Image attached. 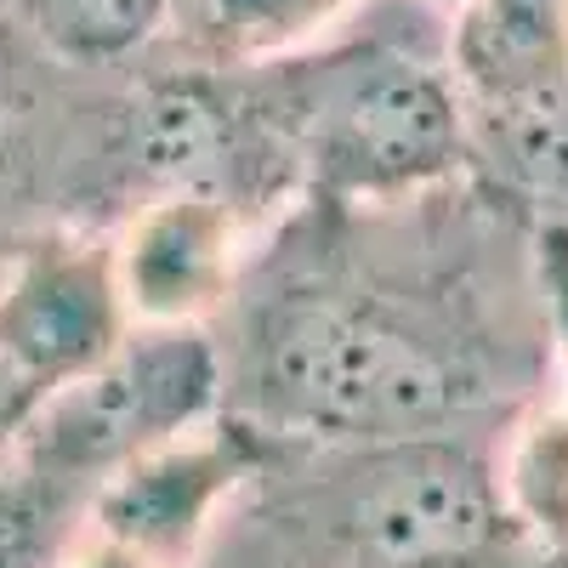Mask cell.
I'll return each mask as SVG.
<instances>
[{
  "instance_id": "cell-1",
  "label": "cell",
  "mask_w": 568,
  "mask_h": 568,
  "mask_svg": "<svg viewBox=\"0 0 568 568\" xmlns=\"http://www.w3.org/2000/svg\"><path fill=\"white\" fill-rule=\"evenodd\" d=\"M251 393L291 433L393 444L455 420L471 404V375L375 302L284 296L256 324Z\"/></svg>"
},
{
  "instance_id": "cell-2",
  "label": "cell",
  "mask_w": 568,
  "mask_h": 568,
  "mask_svg": "<svg viewBox=\"0 0 568 568\" xmlns=\"http://www.w3.org/2000/svg\"><path fill=\"white\" fill-rule=\"evenodd\" d=\"M278 125L329 194H404L466 149V91L449 63L393 40H353L278 74Z\"/></svg>"
},
{
  "instance_id": "cell-3",
  "label": "cell",
  "mask_w": 568,
  "mask_h": 568,
  "mask_svg": "<svg viewBox=\"0 0 568 568\" xmlns=\"http://www.w3.org/2000/svg\"><path fill=\"white\" fill-rule=\"evenodd\" d=\"M216 393L222 358L194 318L136 324L98 369L34 404L18 438V460H29L58 489H98L125 460L194 433Z\"/></svg>"
},
{
  "instance_id": "cell-4",
  "label": "cell",
  "mask_w": 568,
  "mask_h": 568,
  "mask_svg": "<svg viewBox=\"0 0 568 568\" xmlns=\"http://www.w3.org/2000/svg\"><path fill=\"white\" fill-rule=\"evenodd\" d=\"M506 529L495 471L449 438L369 444L342 495V535L382 568H466Z\"/></svg>"
},
{
  "instance_id": "cell-5",
  "label": "cell",
  "mask_w": 568,
  "mask_h": 568,
  "mask_svg": "<svg viewBox=\"0 0 568 568\" xmlns=\"http://www.w3.org/2000/svg\"><path fill=\"white\" fill-rule=\"evenodd\" d=\"M131 329L109 245L40 240L0 267V358L45 398L98 369Z\"/></svg>"
},
{
  "instance_id": "cell-6",
  "label": "cell",
  "mask_w": 568,
  "mask_h": 568,
  "mask_svg": "<svg viewBox=\"0 0 568 568\" xmlns=\"http://www.w3.org/2000/svg\"><path fill=\"white\" fill-rule=\"evenodd\" d=\"M245 449L240 438H194L182 433L149 455L125 460L91 489V529H109L165 568H176L205 535L222 495L240 484Z\"/></svg>"
},
{
  "instance_id": "cell-7",
  "label": "cell",
  "mask_w": 568,
  "mask_h": 568,
  "mask_svg": "<svg viewBox=\"0 0 568 568\" xmlns=\"http://www.w3.org/2000/svg\"><path fill=\"white\" fill-rule=\"evenodd\" d=\"M120 291L136 324L200 318L233 273V205L194 187H171L142 216H131L114 245Z\"/></svg>"
},
{
  "instance_id": "cell-8",
  "label": "cell",
  "mask_w": 568,
  "mask_h": 568,
  "mask_svg": "<svg viewBox=\"0 0 568 568\" xmlns=\"http://www.w3.org/2000/svg\"><path fill=\"white\" fill-rule=\"evenodd\" d=\"M449 69L466 109H506L568 80V0H460Z\"/></svg>"
},
{
  "instance_id": "cell-9",
  "label": "cell",
  "mask_w": 568,
  "mask_h": 568,
  "mask_svg": "<svg viewBox=\"0 0 568 568\" xmlns=\"http://www.w3.org/2000/svg\"><path fill=\"white\" fill-rule=\"evenodd\" d=\"M251 109L211 74H176L142 91V103L131 114V154L149 171L165 194L171 187H194V194H222V171H233L245 149Z\"/></svg>"
},
{
  "instance_id": "cell-10",
  "label": "cell",
  "mask_w": 568,
  "mask_h": 568,
  "mask_svg": "<svg viewBox=\"0 0 568 568\" xmlns=\"http://www.w3.org/2000/svg\"><path fill=\"white\" fill-rule=\"evenodd\" d=\"M358 0H171V29L205 69H256L342 23Z\"/></svg>"
},
{
  "instance_id": "cell-11",
  "label": "cell",
  "mask_w": 568,
  "mask_h": 568,
  "mask_svg": "<svg viewBox=\"0 0 568 568\" xmlns=\"http://www.w3.org/2000/svg\"><path fill=\"white\" fill-rule=\"evenodd\" d=\"M7 7L69 63H120L171 18V0H7Z\"/></svg>"
},
{
  "instance_id": "cell-12",
  "label": "cell",
  "mask_w": 568,
  "mask_h": 568,
  "mask_svg": "<svg viewBox=\"0 0 568 568\" xmlns=\"http://www.w3.org/2000/svg\"><path fill=\"white\" fill-rule=\"evenodd\" d=\"M489 120V142L506 160V171L529 187V194L568 205V80L540 91V98L478 109Z\"/></svg>"
},
{
  "instance_id": "cell-13",
  "label": "cell",
  "mask_w": 568,
  "mask_h": 568,
  "mask_svg": "<svg viewBox=\"0 0 568 568\" xmlns=\"http://www.w3.org/2000/svg\"><path fill=\"white\" fill-rule=\"evenodd\" d=\"M58 500L63 489L45 484L29 460H12L0 466V568H52L58 562Z\"/></svg>"
},
{
  "instance_id": "cell-14",
  "label": "cell",
  "mask_w": 568,
  "mask_h": 568,
  "mask_svg": "<svg viewBox=\"0 0 568 568\" xmlns=\"http://www.w3.org/2000/svg\"><path fill=\"white\" fill-rule=\"evenodd\" d=\"M52 568H165V562L149 557L142 546H131V540H120V535H109V529H91L85 540L63 546Z\"/></svg>"
},
{
  "instance_id": "cell-15",
  "label": "cell",
  "mask_w": 568,
  "mask_h": 568,
  "mask_svg": "<svg viewBox=\"0 0 568 568\" xmlns=\"http://www.w3.org/2000/svg\"><path fill=\"white\" fill-rule=\"evenodd\" d=\"M34 404H40V393L23 382V375H18L7 358H0V466L12 460V449H18V438H23V426H29Z\"/></svg>"
},
{
  "instance_id": "cell-16",
  "label": "cell",
  "mask_w": 568,
  "mask_h": 568,
  "mask_svg": "<svg viewBox=\"0 0 568 568\" xmlns=\"http://www.w3.org/2000/svg\"><path fill=\"white\" fill-rule=\"evenodd\" d=\"M444 7H460V0H444Z\"/></svg>"
},
{
  "instance_id": "cell-17",
  "label": "cell",
  "mask_w": 568,
  "mask_h": 568,
  "mask_svg": "<svg viewBox=\"0 0 568 568\" xmlns=\"http://www.w3.org/2000/svg\"><path fill=\"white\" fill-rule=\"evenodd\" d=\"M0 267H7V262H0Z\"/></svg>"
}]
</instances>
